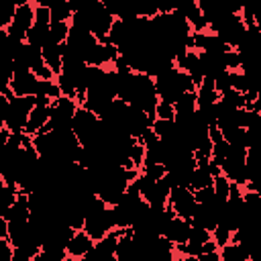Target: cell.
I'll use <instances>...</instances> for the list:
<instances>
[{
	"mask_svg": "<svg viewBox=\"0 0 261 261\" xmlns=\"http://www.w3.org/2000/svg\"><path fill=\"white\" fill-rule=\"evenodd\" d=\"M51 114H53V104L51 106H35L33 108V112H31V116H29V122H27V126H24V135H29V137H35V135H39L49 122H51Z\"/></svg>",
	"mask_w": 261,
	"mask_h": 261,
	"instance_id": "cell-5",
	"label": "cell"
},
{
	"mask_svg": "<svg viewBox=\"0 0 261 261\" xmlns=\"http://www.w3.org/2000/svg\"><path fill=\"white\" fill-rule=\"evenodd\" d=\"M169 206L175 212V216L177 218H184V220H192L194 214H196V210H198L196 196L186 186H175L171 190V194H169Z\"/></svg>",
	"mask_w": 261,
	"mask_h": 261,
	"instance_id": "cell-1",
	"label": "cell"
},
{
	"mask_svg": "<svg viewBox=\"0 0 261 261\" xmlns=\"http://www.w3.org/2000/svg\"><path fill=\"white\" fill-rule=\"evenodd\" d=\"M190 230H192V222L175 216V218H171L169 224L165 226L163 237H165L173 247H179V245H186V243L190 241Z\"/></svg>",
	"mask_w": 261,
	"mask_h": 261,
	"instance_id": "cell-4",
	"label": "cell"
},
{
	"mask_svg": "<svg viewBox=\"0 0 261 261\" xmlns=\"http://www.w3.org/2000/svg\"><path fill=\"white\" fill-rule=\"evenodd\" d=\"M37 84H39V77L31 69L14 65V73H12V80L8 84V88L12 90L14 96H35Z\"/></svg>",
	"mask_w": 261,
	"mask_h": 261,
	"instance_id": "cell-2",
	"label": "cell"
},
{
	"mask_svg": "<svg viewBox=\"0 0 261 261\" xmlns=\"http://www.w3.org/2000/svg\"><path fill=\"white\" fill-rule=\"evenodd\" d=\"M212 239H214V243L218 245V249H222L224 245H228V243L232 241V230L226 228V226H222V224H218V226L212 230Z\"/></svg>",
	"mask_w": 261,
	"mask_h": 261,
	"instance_id": "cell-10",
	"label": "cell"
},
{
	"mask_svg": "<svg viewBox=\"0 0 261 261\" xmlns=\"http://www.w3.org/2000/svg\"><path fill=\"white\" fill-rule=\"evenodd\" d=\"M220 257L222 261H247L251 259V251L243 243H228L220 249Z\"/></svg>",
	"mask_w": 261,
	"mask_h": 261,
	"instance_id": "cell-7",
	"label": "cell"
},
{
	"mask_svg": "<svg viewBox=\"0 0 261 261\" xmlns=\"http://www.w3.org/2000/svg\"><path fill=\"white\" fill-rule=\"evenodd\" d=\"M247 261H251V259H247Z\"/></svg>",
	"mask_w": 261,
	"mask_h": 261,
	"instance_id": "cell-12",
	"label": "cell"
},
{
	"mask_svg": "<svg viewBox=\"0 0 261 261\" xmlns=\"http://www.w3.org/2000/svg\"><path fill=\"white\" fill-rule=\"evenodd\" d=\"M155 118H161V120H175V108L173 104H167V102H161L157 104L155 108Z\"/></svg>",
	"mask_w": 261,
	"mask_h": 261,
	"instance_id": "cell-11",
	"label": "cell"
},
{
	"mask_svg": "<svg viewBox=\"0 0 261 261\" xmlns=\"http://www.w3.org/2000/svg\"><path fill=\"white\" fill-rule=\"evenodd\" d=\"M18 194H20L18 186H6V184H0V216L12 208V204L18 200Z\"/></svg>",
	"mask_w": 261,
	"mask_h": 261,
	"instance_id": "cell-8",
	"label": "cell"
},
{
	"mask_svg": "<svg viewBox=\"0 0 261 261\" xmlns=\"http://www.w3.org/2000/svg\"><path fill=\"white\" fill-rule=\"evenodd\" d=\"M96 241L82 228V230H75L73 237L69 239L67 247H65V253H67V259H82V257H88V253L94 249Z\"/></svg>",
	"mask_w": 261,
	"mask_h": 261,
	"instance_id": "cell-3",
	"label": "cell"
},
{
	"mask_svg": "<svg viewBox=\"0 0 261 261\" xmlns=\"http://www.w3.org/2000/svg\"><path fill=\"white\" fill-rule=\"evenodd\" d=\"M51 10V24H57V22H71L73 18V6H71V0H57L49 6Z\"/></svg>",
	"mask_w": 261,
	"mask_h": 261,
	"instance_id": "cell-6",
	"label": "cell"
},
{
	"mask_svg": "<svg viewBox=\"0 0 261 261\" xmlns=\"http://www.w3.org/2000/svg\"><path fill=\"white\" fill-rule=\"evenodd\" d=\"M212 186H214V194H216V198L222 200V202H228V196H230V181H228V177L220 173V175L214 177Z\"/></svg>",
	"mask_w": 261,
	"mask_h": 261,
	"instance_id": "cell-9",
	"label": "cell"
}]
</instances>
